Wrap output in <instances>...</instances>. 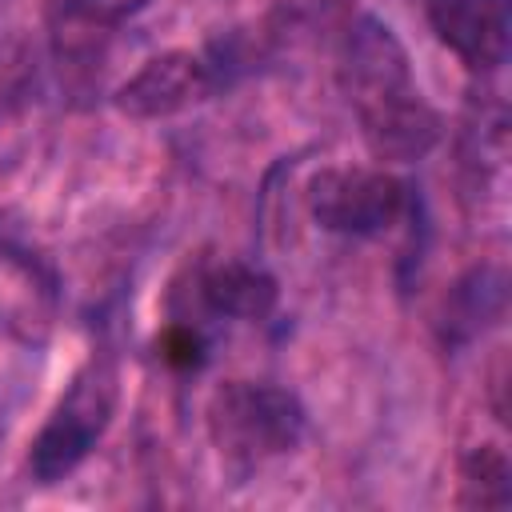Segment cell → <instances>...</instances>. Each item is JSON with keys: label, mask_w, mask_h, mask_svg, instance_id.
<instances>
[{"label": "cell", "mask_w": 512, "mask_h": 512, "mask_svg": "<svg viewBox=\"0 0 512 512\" xmlns=\"http://www.w3.org/2000/svg\"><path fill=\"white\" fill-rule=\"evenodd\" d=\"M340 88L376 160L408 164L440 144V116L420 96L408 52L376 16H356L340 48Z\"/></svg>", "instance_id": "obj_1"}, {"label": "cell", "mask_w": 512, "mask_h": 512, "mask_svg": "<svg viewBox=\"0 0 512 512\" xmlns=\"http://www.w3.org/2000/svg\"><path fill=\"white\" fill-rule=\"evenodd\" d=\"M208 440L224 464L252 472L264 460L288 456L304 440V404L296 392L264 380H224L204 408Z\"/></svg>", "instance_id": "obj_2"}, {"label": "cell", "mask_w": 512, "mask_h": 512, "mask_svg": "<svg viewBox=\"0 0 512 512\" xmlns=\"http://www.w3.org/2000/svg\"><path fill=\"white\" fill-rule=\"evenodd\" d=\"M116 400H120L116 364L108 356H92L72 376L68 392L56 400V408L48 412L44 428L28 448V472L36 476V484H60L92 456V448L104 440L116 416Z\"/></svg>", "instance_id": "obj_3"}, {"label": "cell", "mask_w": 512, "mask_h": 512, "mask_svg": "<svg viewBox=\"0 0 512 512\" xmlns=\"http://www.w3.org/2000/svg\"><path fill=\"white\" fill-rule=\"evenodd\" d=\"M304 200L316 228L356 240L384 236L412 212V188L388 168H320Z\"/></svg>", "instance_id": "obj_4"}, {"label": "cell", "mask_w": 512, "mask_h": 512, "mask_svg": "<svg viewBox=\"0 0 512 512\" xmlns=\"http://www.w3.org/2000/svg\"><path fill=\"white\" fill-rule=\"evenodd\" d=\"M224 84V72L216 60L200 56V52H188V48H172V52H160L152 56L140 72H132L112 104L116 112L132 116V120H168V116H180L204 100H212Z\"/></svg>", "instance_id": "obj_5"}, {"label": "cell", "mask_w": 512, "mask_h": 512, "mask_svg": "<svg viewBox=\"0 0 512 512\" xmlns=\"http://www.w3.org/2000/svg\"><path fill=\"white\" fill-rule=\"evenodd\" d=\"M436 40L472 72H496L508 60L512 4L508 0H424Z\"/></svg>", "instance_id": "obj_6"}, {"label": "cell", "mask_w": 512, "mask_h": 512, "mask_svg": "<svg viewBox=\"0 0 512 512\" xmlns=\"http://www.w3.org/2000/svg\"><path fill=\"white\" fill-rule=\"evenodd\" d=\"M196 308L212 320H268L280 288L276 280L248 260H212L192 276Z\"/></svg>", "instance_id": "obj_7"}, {"label": "cell", "mask_w": 512, "mask_h": 512, "mask_svg": "<svg viewBox=\"0 0 512 512\" xmlns=\"http://www.w3.org/2000/svg\"><path fill=\"white\" fill-rule=\"evenodd\" d=\"M508 456L496 444H476L464 456V500L480 508H504L508 504Z\"/></svg>", "instance_id": "obj_8"}, {"label": "cell", "mask_w": 512, "mask_h": 512, "mask_svg": "<svg viewBox=\"0 0 512 512\" xmlns=\"http://www.w3.org/2000/svg\"><path fill=\"white\" fill-rule=\"evenodd\" d=\"M204 352H208V344H204V332H200L196 320H176V324H168L164 336H160V356H164L172 368H180V372L200 368V364H204Z\"/></svg>", "instance_id": "obj_9"}, {"label": "cell", "mask_w": 512, "mask_h": 512, "mask_svg": "<svg viewBox=\"0 0 512 512\" xmlns=\"http://www.w3.org/2000/svg\"><path fill=\"white\" fill-rule=\"evenodd\" d=\"M60 12L76 24H92V28H116L124 20H132L148 0H56Z\"/></svg>", "instance_id": "obj_10"}]
</instances>
